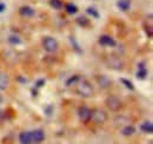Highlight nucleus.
<instances>
[{"label":"nucleus","mask_w":153,"mask_h":144,"mask_svg":"<svg viewBox=\"0 0 153 144\" xmlns=\"http://www.w3.org/2000/svg\"><path fill=\"white\" fill-rule=\"evenodd\" d=\"M76 91L79 96L82 97H91L93 94V86L90 82H87L85 78H80L79 82L76 84Z\"/></svg>","instance_id":"obj_1"},{"label":"nucleus","mask_w":153,"mask_h":144,"mask_svg":"<svg viewBox=\"0 0 153 144\" xmlns=\"http://www.w3.org/2000/svg\"><path fill=\"white\" fill-rule=\"evenodd\" d=\"M106 106L113 112H118L119 110L123 109V102L120 98H118L117 96H108L105 100Z\"/></svg>","instance_id":"obj_2"},{"label":"nucleus","mask_w":153,"mask_h":144,"mask_svg":"<svg viewBox=\"0 0 153 144\" xmlns=\"http://www.w3.org/2000/svg\"><path fill=\"white\" fill-rule=\"evenodd\" d=\"M42 46H44V50L48 53H53L56 52L59 47V44H58L57 39L52 38V37H46L44 38L42 40Z\"/></svg>","instance_id":"obj_3"},{"label":"nucleus","mask_w":153,"mask_h":144,"mask_svg":"<svg viewBox=\"0 0 153 144\" xmlns=\"http://www.w3.org/2000/svg\"><path fill=\"white\" fill-rule=\"evenodd\" d=\"M91 119H92L96 124H104V123L107 121V113H106L104 110L94 109V110H92Z\"/></svg>","instance_id":"obj_4"},{"label":"nucleus","mask_w":153,"mask_h":144,"mask_svg":"<svg viewBox=\"0 0 153 144\" xmlns=\"http://www.w3.org/2000/svg\"><path fill=\"white\" fill-rule=\"evenodd\" d=\"M78 116H79L80 121H82L84 123H88L91 121L92 110L88 109L87 106H81V108L78 109Z\"/></svg>","instance_id":"obj_5"},{"label":"nucleus","mask_w":153,"mask_h":144,"mask_svg":"<svg viewBox=\"0 0 153 144\" xmlns=\"http://www.w3.org/2000/svg\"><path fill=\"white\" fill-rule=\"evenodd\" d=\"M30 137H31V142H32V143L39 144L45 140V134H44L42 130L38 129V130L31 131V132H30Z\"/></svg>","instance_id":"obj_6"},{"label":"nucleus","mask_w":153,"mask_h":144,"mask_svg":"<svg viewBox=\"0 0 153 144\" xmlns=\"http://www.w3.org/2000/svg\"><path fill=\"white\" fill-rule=\"evenodd\" d=\"M99 44L102 46H107V47H114L117 45L115 40L110 36H101L99 38Z\"/></svg>","instance_id":"obj_7"},{"label":"nucleus","mask_w":153,"mask_h":144,"mask_svg":"<svg viewBox=\"0 0 153 144\" xmlns=\"http://www.w3.org/2000/svg\"><path fill=\"white\" fill-rule=\"evenodd\" d=\"M96 79L98 82V84H99V86L102 88V89H106V88H108L111 85V80L107 78V76L100 74V76H97Z\"/></svg>","instance_id":"obj_8"},{"label":"nucleus","mask_w":153,"mask_h":144,"mask_svg":"<svg viewBox=\"0 0 153 144\" xmlns=\"http://www.w3.org/2000/svg\"><path fill=\"white\" fill-rule=\"evenodd\" d=\"M19 13L21 17L30 18V17H33L34 16V10L31 6H21L19 8Z\"/></svg>","instance_id":"obj_9"},{"label":"nucleus","mask_w":153,"mask_h":144,"mask_svg":"<svg viewBox=\"0 0 153 144\" xmlns=\"http://www.w3.org/2000/svg\"><path fill=\"white\" fill-rule=\"evenodd\" d=\"M146 77H147V69L145 66V63H139L138 64V71H137V78L145 79Z\"/></svg>","instance_id":"obj_10"},{"label":"nucleus","mask_w":153,"mask_h":144,"mask_svg":"<svg viewBox=\"0 0 153 144\" xmlns=\"http://www.w3.org/2000/svg\"><path fill=\"white\" fill-rule=\"evenodd\" d=\"M10 85V77L4 73V72H0V90H6Z\"/></svg>","instance_id":"obj_11"},{"label":"nucleus","mask_w":153,"mask_h":144,"mask_svg":"<svg viewBox=\"0 0 153 144\" xmlns=\"http://www.w3.org/2000/svg\"><path fill=\"white\" fill-rule=\"evenodd\" d=\"M108 65H110L111 68H113V69L121 70L124 64H123V62H121L119 58H117V57H111V58L108 59Z\"/></svg>","instance_id":"obj_12"},{"label":"nucleus","mask_w":153,"mask_h":144,"mask_svg":"<svg viewBox=\"0 0 153 144\" xmlns=\"http://www.w3.org/2000/svg\"><path fill=\"white\" fill-rule=\"evenodd\" d=\"M19 142L20 144H32L31 142V137H30V132H20L19 135Z\"/></svg>","instance_id":"obj_13"},{"label":"nucleus","mask_w":153,"mask_h":144,"mask_svg":"<svg viewBox=\"0 0 153 144\" xmlns=\"http://www.w3.org/2000/svg\"><path fill=\"white\" fill-rule=\"evenodd\" d=\"M140 129H141V131L143 132H145V134H152L153 132V124L151 122H144L141 125H140Z\"/></svg>","instance_id":"obj_14"},{"label":"nucleus","mask_w":153,"mask_h":144,"mask_svg":"<svg viewBox=\"0 0 153 144\" xmlns=\"http://www.w3.org/2000/svg\"><path fill=\"white\" fill-rule=\"evenodd\" d=\"M117 6L119 7V10H121V11H127V10H130V6H131V2H130V0H119L118 1V4H117Z\"/></svg>","instance_id":"obj_15"},{"label":"nucleus","mask_w":153,"mask_h":144,"mask_svg":"<svg viewBox=\"0 0 153 144\" xmlns=\"http://www.w3.org/2000/svg\"><path fill=\"white\" fill-rule=\"evenodd\" d=\"M134 132H135V128L133 125H126L121 129V134L124 136H132Z\"/></svg>","instance_id":"obj_16"},{"label":"nucleus","mask_w":153,"mask_h":144,"mask_svg":"<svg viewBox=\"0 0 153 144\" xmlns=\"http://www.w3.org/2000/svg\"><path fill=\"white\" fill-rule=\"evenodd\" d=\"M65 10H66V12L68 13V14H76V12H78V7H76L74 4H66V6H65Z\"/></svg>","instance_id":"obj_17"},{"label":"nucleus","mask_w":153,"mask_h":144,"mask_svg":"<svg viewBox=\"0 0 153 144\" xmlns=\"http://www.w3.org/2000/svg\"><path fill=\"white\" fill-rule=\"evenodd\" d=\"M76 21V24L79 26H81V27H87L90 25V20L86 18V17H78Z\"/></svg>","instance_id":"obj_18"},{"label":"nucleus","mask_w":153,"mask_h":144,"mask_svg":"<svg viewBox=\"0 0 153 144\" xmlns=\"http://www.w3.org/2000/svg\"><path fill=\"white\" fill-rule=\"evenodd\" d=\"M81 77L80 76H78V74H76V76H72L70 79H67V82H66V85L67 86H73V85H76V83L79 82V79H80Z\"/></svg>","instance_id":"obj_19"},{"label":"nucleus","mask_w":153,"mask_h":144,"mask_svg":"<svg viewBox=\"0 0 153 144\" xmlns=\"http://www.w3.org/2000/svg\"><path fill=\"white\" fill-rule=\"evenodd\" d=\"M50 5H51L54 10H60V8H62V2H61V0H50Z\"/></svg>","instance_id":"obj_20"},{"label":"nucleus","mask_w":153,"mask_h":144,"mask_svg":"<svg viewBox=\"0 0 153 144\" xmlns=\"http://www.w3.org/2000/svg\"><path fill=\"white\" fill-rule=\"evenodd\" d=\"M8 43L12 44V45H18L21 43V40L18 36H10L8 37Z\"/></svg>","instance_id":"obj_21"},{"label":"nucleus","mask_w":153,"mask_h":144,"mask_svg":"<svg viewBox=\"0 0 153 144\" xmlns=\"http://www.w3.org/2000/svg\"><path fill=\"white\" fill-rule=\"evenodd\" d=\"M91 17H94V18H99V13L97 12L96 8H93V7H88L87 8V11H86Z\"/></svg>","instance_id":"obj_22"},{"label":"nucleus","mask_w":153,"mask_h":144,"mask_svg":"<svg viewBox=\"0 0 153 144\" xmlns=\"http://www.w3.org/2000/svg\"><path fill=\"white\" fill-rule=\"evenodd\" d=\"M121 83L127 88V89H130V90H134V86H133V84H132V82H130V80H127V79H125V78H123L121 79Z\"/></svg>","instance_id":"obj_23"},{"label":"nucleus","mask_w":153,"mask_h":144,"mask_svg":"<svg viewBox=\"0 0 153 144\" xmlns=\"http://www.w3.org/2000/svg\"><path fill=\"white\" fill-rule=\"evenodd\" d=\"M145 31H146V34L149 36V38H152V26H145Z\"/></svg>","instance_id":"obj_24"},{"label":"nucleus","mask_w":153,"mask_h":144,"mask_svg":"<svg viewBox=\"0 0 153 144\" xmlns=\"http://www.w3.org/2000/svg\"><path fill=\"white\" fill-rule=\"evenodd\" d=\"M44 85H45V79H42V78H41V79H38L37 83H36V86H37V88H41V86H44Z\"/></svg>","instance_id":"obj_25"},{"label":"nucleus","mask_w":153,"mask_h":144,"mask_svg":"<svg viewBox=\"0 0 153 144\" xmlns=\"http://www.w3.org/2000/svg\"><path fill=\"white\" fill-rule=\"evenodd\" d=\"M5 10V4H0V13Z\"/></svg>","instance_id":"obj_26"},{"label":"nucleus","mask_w":153,"mask_h":144,"mask_svg":"<svg viewBox=\"0 0 153 144\" xmlns=\"http://www.w3.org/2000/svg\"><path fill=\"white\" fill-rule=\"evenodd\" d=\"M2 119V112H1V110H0V121Z\"/></svg>","instance_id":"obj_27"},{"label":"nucleus","mask_w":153,"mask_h":144,"mask_svg":"<svg viewBox=\"0 0 153 144\" xmlns=\"http://www.w3.org/2000/svg\"><path fill=\"white\" fill-rule=\"evenodd\" d=\"M2 102V97H1V94H0V103Z\"/></svg>","instance_id":"obj_28"}]
</instances>
